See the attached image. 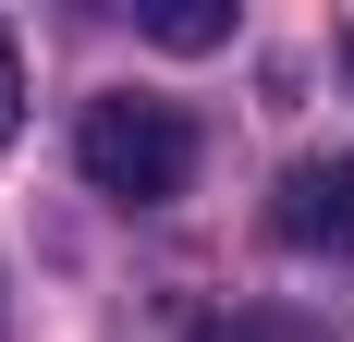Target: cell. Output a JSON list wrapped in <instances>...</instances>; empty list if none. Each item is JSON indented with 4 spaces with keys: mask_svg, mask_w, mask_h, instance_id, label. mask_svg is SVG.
Wrapping results in <instances>:
<instances>
[{
    "mask_svg": "<svg viewBox=\"0 0 354 342\" xmlns=\"http://www.w3.org/2000/svg\"><path fill=\"white\" fill-rule=\"evenodd\" d=\"M73 159H86V183H98L110 208H171L183 183H196V123H183L171 98H86V123H73Z\"/></svg>",
    "mask_w": 354,
    "mask_h": 342,
    "instance_id": "1",
    "label": "cell"
},
{
    "mask_svg": "<svg viewBox=\"0 0 354 342\" xmlns=\"http://www.w3.org/2000/svg\"><path fill=\"white\" fill-rule=\"evenodd\" d=\"M269 233H281L293 257H342L354 244V159H293L281 183H269Z\"/></svg>",
    "mask_w": 354,
    "mask_h": 342,
    "instance_id": "2",
    "label": "cell"
},
{
    "mask_svg": "<svg viewBox=\"0 0 354 342\" xmlns=\"http://www.w3.org/2000/svg\"><path fill=\"white\" fill-rule=\"evenodd\" d=\"M135 25L159 37V49H220L232 12H220V0H135Z\"/></svg>",
    "mask_w": 354,
    "mask_h": 342,
    "instance_id": "3",
    "label": "cell"
},
{
    "mask_svg": "<svg viewBox=\"0 0 354 342\" xmlns=\"http://www.w3.org/2000/svg\"><path fill=\"white\" fill-rule=\"evenodd\" d=\"M12 123H25V62H12V25H0V147H12Z\"/></svg>",
    "mask_w": 354,
    "mask_h": 342,
    "instance_id": "4",
    "label": "cell"
},
{
    "mask_svg": "<svg viewBox=\"0 0 354 342\" xmlns=\"http://www.w3.org/2000/svg\"><path fill=\"white\" fill-rule=\"evenodd\" d=\"M196 342H293V330H281V318H208Z\"/></svg>",
    "mask_w": 354,
    "mask_h": 342,
    "instance_id": "5",
    "label": "cell"
},
{
    "mask_svg": "<svg viewBox=\"0 0 354 342\" xmlns=\"http://www.w3.org/2000/svg\"><path fill=\"white\" fill-rule=\"evenodd\" d=\"M342 73H354V25H342Z\"/></svg>",
    "mask_w": 354,
    "mask_h": 342,
    "instance_id": "6",
    "label": "cell"
}]
</instances>
